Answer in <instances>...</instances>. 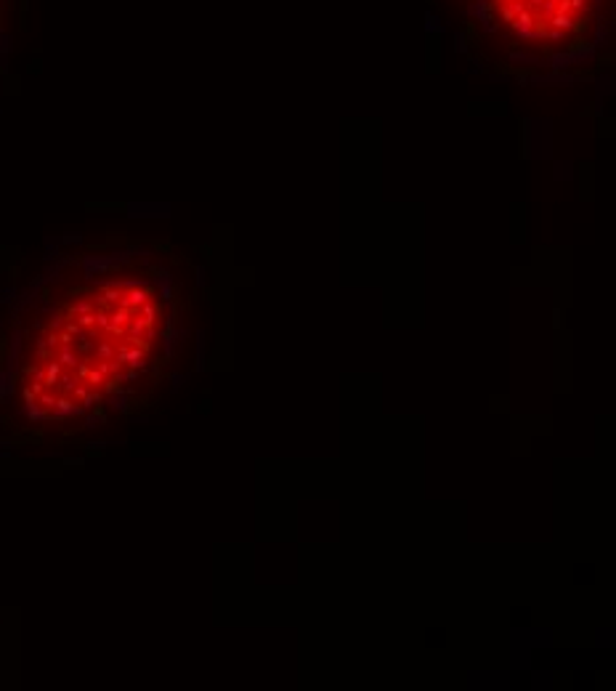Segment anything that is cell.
Masks as SVG:
<instances>
[{
    "label": "cell",
    "mask_w": 616,
    "mask_h": 691,
    "mask_svg": "<svg viewBox=\"0 0 616 691\" xmlns=\"http://www.w3.org/2000/svg\"><path fill=\"white\" fill-rule=\"evenodd\" d=\"M486 6L518 40L566 45L585 35L598 0H486Z\"/></svg>",
    "instance_id": "1"
}]
</instances>
